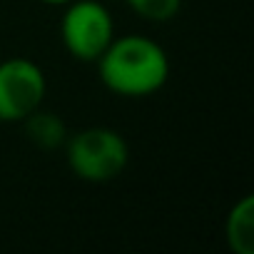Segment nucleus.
<instances>
[{
	"mask_svg": "<svg viewBox=\"0 0 254 254\" xmlns=\"http://www.w3.org/2000/svg\"><path fill=\"white\" fill-rule=\"evenodd\" d=\"M23 125H25L28 140L40 150H55L67 142V127L55 112H43L38 107L23 120Z\"/></svg>",
	"mask_w": 254,
	"mask_h": 254,
	"instance_id": "423d86ee",
	"label": "nucleus"
},
{
	"mask_svg": "<svg viewBox=\"0 0 254 254\" xmlns=\"http://www.w3.org/2000/svg\"><path fill=\"white\" fill-rule=\"evenodd\" d=\"M65 50L80 63H97L105 48L115 40L112 13L100 0H70L60 20Z\"/></svg>",
	"mask_w": 254,
	"mask_h": 254,
	"instance_id": "7ed1b4c3",
	"label": "nucleus"
},
{
	"mask_svg": "<svg viewBox=\"0 0 254 254\" xmlns=\"http://www.w3.org/2000/svg\"><path fill=\"white\" fill-rule=\"evenodd\" d=\"M95 65L100 82L120 97L155 95L170 77V58L165 48L147 35H115Z\"/></svg>",
	"mask_w": 254,
	"mask_h": 254,
	"instance_id": "f257e3e1",
	"label": "nucleus"
},
{
	"mask_svg": "<svg viewBox=\"0 0 254 254\" xmlns=\"http://www.w3.org/2000/svg\"><path fill=\"white\" fill-rule=\"evenodd\" d=\"M224 239L232 254H254V197L244 194L227 214Z\"/></svg>",
	"mask_w": 254,
	"mask_h": 254,
	"instance_id": "39448f33",
	"label": "nucleus"
},
{
	"mask_svg": "<svg viewBox=\"0 0 254 254\" xmlns=\"http://www.w3.org/2000/svg\"><path fill=\"white\" fill-rule=\"evenodd\" d=\"M65 157L70 172L82 182H110L120 177L130 162L127 140L110 127H85L67 137Z\"/></svg>",
	"mask_w": 254,
	"mask_h": 254,
	"instance_id": "f03ea898",
	"label": "nucleus"
},
{
	"mask_svg": "<svg viewBox=\"0 0 254 254\" xmlns=\"http://www.w3.org/2000/svg\"><path fill=\"white\" fill-rule=\"evenodd\" d=\"M48 92L45 72L28 58L0 63V122H23L35 112Z\"/></svg>",
	"mask_w": 254,
	"mask_h": 254,
	"instance_id": "20e7f679",
	"label": "nucleus"
},
{
	"mask_svg": "<svg viewBox=\"0 0 254 254\" xmlns=\"http://www.w3.org/2000/svg\"><path fill=\"white\" fill-rule=\"evenodd\" d=\"M125 3L142 20H150V23H167L182 8V0H125Z\"/></svg>",
	"mask_w": 254,
	"mask_h": 254,
	"instance_id": "0eeeda50",
	"label": "nucleus"
},
{
	"mask_svg": "<svg viewBox=\"0 0 254 254\" xmlns=\"http://www.w3.org/2000/svg\"><path fill=\"white\" fill-rule=\"evenodd\" d=\"M40 3H45V5H67L70 0H40Z\"/></svg>",
	"mask_w": 254,
	"mask_h": 254,
	"instance_id": "6e6552de",
	"label": "nucleus"
}]
</instances>
